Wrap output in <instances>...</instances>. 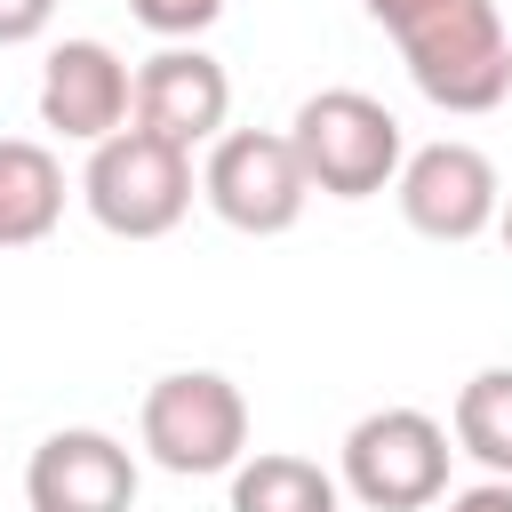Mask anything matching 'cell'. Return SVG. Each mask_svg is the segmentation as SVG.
Here are the masks:
<instances>
[{"instance_id": "6da1fadb", "label": "cell", "mask_w": 512, "mask_h": 512, "mask_svg": "<svg viewBox=\"0 0 512 512\" xmlns=\"http://www.w3.org/2000/svg\"><path fill=\"white\" fill-rule=\"evenodd\" d=\"M360 8L392 32L408 80L440 112H496L512 96V32L496 0H360Z\"/></svg>"}, {"instance_id": "7a4b0ae2", "label": "cell", "mask_w": 512, "mask_h": 512, "mask_svg": "<svg viewBox=\"0 0 512 512\" xmlns=\"http://www.w3.org/2000/svg\"><path fill=\"white\" fill-rule=\"evenodd\" d=\"M80 200H88V216H96L112 240H160V232H176L184 208H192V152L128 120V128H112L104 144H88Z\"/></svg>"}, {"instance_id": "3957f363", "label": "cell", "mask_w": 512, "mask_h": 512, "mask_svg": "<svg viewBox=\"0 0 512 512\" xmlns=\"http://www.w3.org/2000/svg\"><path fill=\"white\" fill-rule=\"evenodd\" d=\"M288 144L304 160V184L328 192V200H376L400 176V160H408L400 120L368 88H320V96H304L296 120H288Z\"/></svg>"}, {"instance_id": "277c9868", "label": "cell", "mask_w": 512, "mask_h": 512, "mask_svg": "<svg viewBox=\"0 0 512 512\" xmlns=\"http://www.w3.org/2000/svg\"><path fill=\"white\" fill-rule=\"evenodd\" d=\"M136 440L160 472L176 480H208V472H232L248 456V400L232 376L216 368H176L144 392L136 408Z\"/></svg>"}, {"instance_id": "5b68a950", "label": "cell", "mask_w": 512, "mask_h": 512, "mask_svg": "<svg viewBox=\"0 0 512 512\" xmlns=\"http://www.w3.org/2000/svg\"><path fill=\"white\" fill-rule=\"evenodd\" d=\"M448 424L424 408H368L344 432L336 456V488L360 496L368 512H424L448 496Z\"/></svg>"}, {"instance_id": "8992f818", "label": "cell", "mask_w": 512, "mask_h": 512, "mask_svg": "<svg viewBox=\"0 0 512 512\" xmlns=\"http://www.w3.org/2000/svg\"><path fill=\"white\" fill-rule=\"evenodd\" d=\"M200 200L248 232V240H272L304 216L312 184H304V160L288 144V128H224L208 144V168H200Z\"/></svg>"}, {"instance_id": "52a82bcc", "label": "cell", "mask_w": 512, "mask_h": 512, "mask_svg": "<svg viewBox=\"0 0 512 512\" xmlns=\"http://www.w3.org/2000/svg\"><path fill=\"white\" fill-rule=\"evenodd\" d=\"M392 192H400L408 232H424V240H440V248L480 240V232L496 224V208H504L496 160H488L480 144H464V136H440V144L408 152L400 176H392Z\"/></svg>"}, {"instance_id": "ba28073f", "label": "cell", "mask_w": 512, "mask_h": 512, "mask_svg": "<svg viewBox=\"0 0 512 512\" xmlns=\"http://www.w3.org/2000/svg\"><path fill=\"white\" fill-rule=\"evenodd\" d=\"M128 120L136 128H152V136H168V144H216L224 136V120H232V72L200 48V40H168L160 56H144L136 64V80H128Z\"/></svg>"}, {"instance_id": "9c48e42d", "label": "cell", "mask_w": 512, "mask_h": 512, "mask_svg": "<svg viewBox=\"0 0 512 512\" xmlns=\"http://www.w3.org/2000/svg\"><path fill=\"white\" fill-rule=\"evenodd\" d=\"M24 504L32 512H136V456L96 424H64L32 448Z\"/></svg>"}, {"instance_id": "30bf717a", "label": "cell", "mask_w": 512, "mask_h": 512, "mask_svg": "<svg viewBox=\"0 0 512 512\" xmlns=\"http://www.w3.org/2000/svg\"><path fill=\"white\" fill-rule=\"evenodd\" d=\"M128 64L104 40H56L40 64V128H56L64 144H104L112 128H128Z\"/></svg>"}, {"instance_id": "8fae6325", "label": "cell", "mask_w": 512, "mask_h": 512, "mask_svg": "<svg viewBox=\"0 0 512 512\" xmlns=\"http://www.w3.org/2000/svg\"><path fill=\"white\" fill-rule=\"evenodd\" d=\"M64 224V160L32 136H0V248H40Z\"/></svg>"}, {"instance_id": "7c38bea8", "label": "cell", "mask_w": 512, "mask_h": 512, "mask_svg": "<svg viewBox=\"0 0 512 512\" xmlns=\"http://www.w3.org/2000/svg\"><path fill=\"white\" fill-rule=\"evenodd\" d=\"M232 512H344V488L312 456L264 448V456L232 464Z\"/></svg>"}, {"instance_id": "4fadbf2b", "label": "cell", "mask_w": 512, "mask_h": 512, "mask_svg": "<svg viewBox=\"0 0 512 512\" xmlns=\"http://www.w3.org/2000/svg\"><path fill=\"white\" fill-rule=\"evenodd\" d=\"M448 432H456V448H464L472 464H488L496 480H512V368H480V376H464Z\"/></svg>"}, {"instance_id": "5bb4252c", "label": "cell", "mask_w": 512, "mask_h": 512, "mask_svg": "<svg viewBox=\"0 0 512 512\" xmlns=\"http://www.w3.org/2000/svg\"><path fill=\"white\" fill-rule=\"evenodd\" d=\"M128 16L144 32H160V40H200L224 16V0H128Z\"/></svg>"}, {"instance_id": "9a60e30c", "label": "cell", "mask_w": 512, "mask_h": 512, "mask_svg": "<svg viewBox=\"0 0 512 512\" xmlns=\"http://www.w3.org/2000/svg\"><path fill=\"white\" fill-rule=\"evenodd\" d=\"M48 16H56V0H0V48L40 40V32H48Z\"/></svg>"}, {"instance_id": "2e32d148", "label": "cell", "mask_w": 512, "mask_h": 512, "mask_svg": "<svg viewBox=\"0 0 512 512\" xmlns=\"http://www.w3.org/2000/svg\"><path fill=\"white\" fill-rule=\"evenodd\" d=\"M448 512H512V480H496V472H488V480L456 488V496H448Z\"/></svg>"}, {"instance_id": "e0dca14e", "label": "cell", "mask_w": 512, "mask_h": 512, "mask_svg": "<svg viewBox=\"0 0 512 512\" xmlns=\"http://www.w3.org/2000/svg\"><path fill=\"white\" fill-rule=\"evenodd\" d=\"M496 232H504V256H512V192H504V208H496Z\"/></svg>"}]
</instances>
